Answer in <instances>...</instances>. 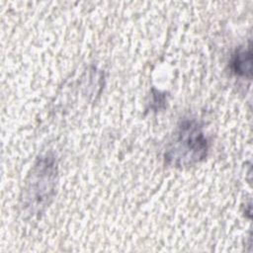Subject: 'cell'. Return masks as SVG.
Listing matches in <instances>:
<instances>
[{"label": "cell", "mask_w": 253, "mask_h": 253, "mask_svg": "<svg viewBox=\"0 0 253 253\" xmlns=\"http://www.w3.org/2000/svg\"><path fill=\"white\" fill-rule=\"evenodd\" d=\"M57 164L52 153L41 155L34 164L23 194V210L32 215L42 213L55 193Z\"/></svg>", "instance_id": "6da1fadb"}, {"label": "cell", "mask_w": 253, "mask_h": 253, "mask_svg": "<svg viewBox=\"0 0 253 253\" xmlns=\"http://www.w3.org/2000/svg\"><path fill=\"white\" fill-rule=\"evenodd\" d=\"M209 151V141L201 125L193 119L181 121L169 142L164 158L172 167L192 166L204 160Z\"/></svg>", "instance_id": "7a4b0ae2"}, {"label": "cell", "mask_w": 253, "mask_h": 253, "mask_svg": "<svg viewBox=\"0 0 253 253\" xmlns=\"http://www.w3.org/2000/svg\"><path fill=\"white\" fill-rule=\"evenodd\" d=\"M251 49L248 47H239L232 54L230 65L235 75L240 77H251Z\"/></svg>", "instance_id": "3957f363"}]
</instances>
